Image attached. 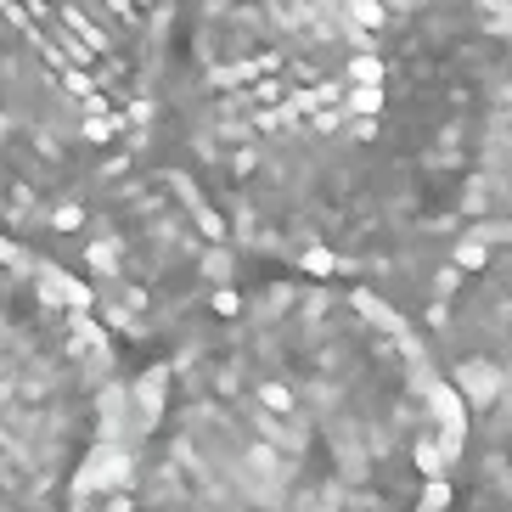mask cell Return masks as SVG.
<instances>
[{
	"mask_svg": "<svg viewBox=\"0 0 512 512\" xmlns=\"http://www.w3.org/2000/svg\"><path fill=\"white\" fill-rule=\"evenodd\" d=\"M175 107L231 248L372 287L479 209L512 113V6L186 0Z\"/></svg>",
	"mask_w": 512,
	"mask_h": 512,
	"instance_id": "6da1fadb",
	"label": "cell"
},
{
	"mask_svg": "<svg viewBox=\"0 0 512 512\" xmlns=\"http://www.w3.org/2000/svg\"><path fill=\"white\" fill-rule=\"evenodd\" d=\"M473 428L377 287L265 276L152 372L107 512H462Z\"/></svg>",
	"mask_w": 512,
	"mask_h": 512,
	"instance_id": "7a4b0ae2",
	"label": "cell"
},
{
	"mask_svg": "<svg viewBox=\"0 0 512 512\" xmlns=\"http://www.w3.org/2000/svg\"><path fill=\"white\" fill-rule=\"evenodd\" d=\"M181 0H0V237L79 226L141 152Z\"/></svg>",
	"mask_w": 512,
	"mask_h": 512,
	"instance_id": "3957f363",
	"label": "cell"
},
{
	"mask_svg": "<svg viewBox=\"0 0 512 512\" xmlns=\"http://www.w3.org/2000/svg\"><path fill=\"white\" fill-rule=\"evenodd\" d=\"M113 377V332L91 293L0 237V512H85Z\"/></svg>",
	"mask_w": 512,
	"mask_h": 512,
	"instance_id": "277c9868",
	"label": "cell"
},
{
	"mask_svg": "<svg viewBox=\"0 0 512 512\" xmlns=\"http://www.w3.org/2000/svg\"><path fill=\"white\" fill-rule=\"evenodd\" d=\"M79 287L107 332L152 338L192 327L226 299L231 237L186 169L124 175L79 220Z\"/></svg>",
	"mask_w": 512,
	"mask_h": 512,
	"instance_id": "5b68a950",
	"label": "cell"
},
{
	"mask_svg": "<svg viewBox=\"0 0 512 512\" xmlns=\"http://www.w3.org/2000/svg\"><path fill=\"white\" fill-rule=\"evenodd\" d=\"M462 512H512V406L496 411L490 434L473 439Z\"/></svg>",
	"mask_w": 512,
	"mask_h": 512,
	"instance_id": "8992f818",
	"label": "cell"
}]
</instances>
